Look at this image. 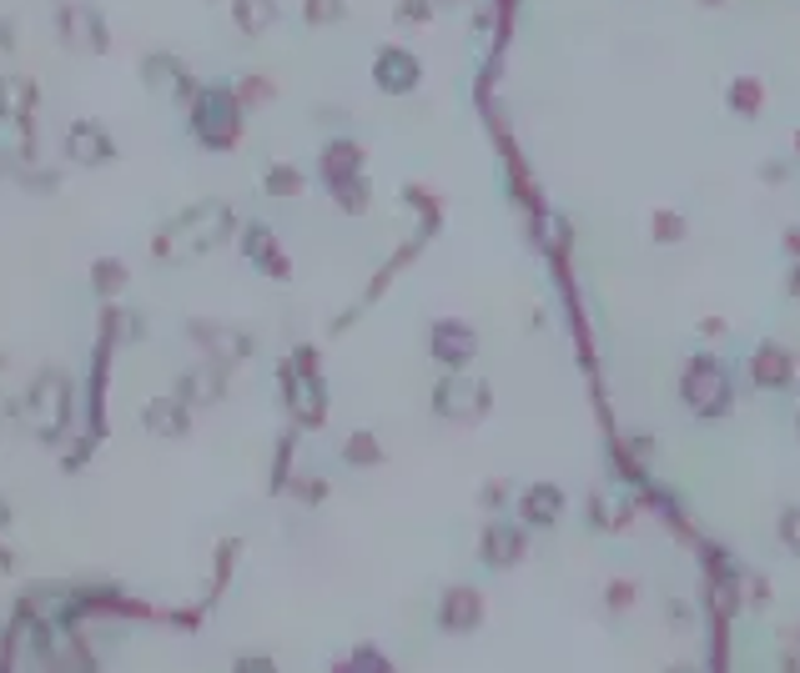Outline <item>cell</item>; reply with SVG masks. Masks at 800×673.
Here are the masks:
<instances>
[{"label":"cell","instance_id":"cell-1","mask_svg":"<svg viewBox=\"0 0 800 673\" xmlns=\"http://www.w3.org/2000/svg\"><path fill=\"white\" fill-rule=\"evenodd\" d=\"M71 402H76V388H71V377L61 372H40L36 382L26 388V397H21V423L31 428V438L40 442H61L71 428Z\"/></svg>","mask_w":800,"mask_h":673},{"label":"cell","instance_id":"cell-2","mask_svg":"<svg viewBox=\"0 0 800 673\" xmlns=\"http://www.w3.org/2000/svg\"><path fill=\"white\" fill-rule=\"evenodd\" d=\"M227 232H232V211H227V207H202V211H192L186 221H177L167 236H157V252H161V257H171V246H177V242H182L186 252H207V246H217Z\"/></svg>","mask_w":800,"mask_h":673},{"label":"cell","instance_id":"cell-3","mask_svg":"<svg viewBox=\"0 0 800 673\" xmlns=\"http://www.w3.org/2000/svg\"><path fill=\"white\" fill-rule=\"evenodd\" d=\"M192 121L207 146H232L237 142V101L232 91H202L192 101Z\"/></svg>","mask_w":800,"mask_h":673},{"label":"cell","instance_id":"cell-4","mask_svg":"<svg viewBox=\"0 0 800 673\" xmlns=\"http://www.w3.org/2000/svg\"><path fill=\"white\" fill-rule=\"evenodd\" d=\"M66 156L76 161V167H101V161L117 156V146H111L106 126H96V121H76V126L66 131Z\"/></svg>","mask_w":800,"mask_h":673},{"label":"cell","instance_id":"cell-5","mask_svg":"<svg viewBox=\"0 0 800 673\" xmlns=\"http://www.w3.org/2000/svg\"><path fill=\"white\" fill-rule=\"evenodd\" d=\"M56 30H61V40L66 46H81V51H106V30H101V15L96 11H61V21H56Z\"/></svg>","mask_w":800,"mask_h":673},{"label":"cell","instance_id":"cell-6","mask_svg":"<svg viewBox=\"0 0 800 673\" xmlns=\"http://www.w3.org/2000/svg\"><path fill=\"white\" fill-rule=\"evenodd\" d=\"M36 111V86L26 76H0V126H26Z\"/></svg>","mask_w":800,"mask_h":673},{"label":"cell","instance_id":"cell-7","mask_svg":"<svg viewBox=\"0 0 800 673\" xmlns=\"http://www.w3.org/2000/svg\"><path fill=\"white\" fill-rule=\"evenodd\" d=\"M142 423H146L151 432H161V438H182V432H186V402H182V397H157V402H146Z\"/></svg>","mask_w":800,"mask_h":673},{"label":"cell","instance_id":"cell-8","mask_svg":"<svg viewBox=\"0 0 800 673\" xmlns=\"http://www.w3.org/2000/svg\"><path fill=\"white\" fill-rule=\"evenodd\" d=\"M142 76H146V86H171L177 101H197V96H192V81L182 76V65L171 61V56H151V61L142 65Z\"/></svg>","mask_w":800,"mask_h":673},{"label":"cell","instance_id":"cell-9","mask_svg":"<svg viewBox=\"0 0 800 673\" xmlns=\"http://www.w3.org/2000/svg\"><path fill=\"white\" fill-rule=\"evenodd\" d=\"M217 392H222V377H217V367H197V372L182 377L177 397H182V402H211Z\"/></svg>","mask_w":800,"mask_h":673},{"label":"cell","instance_id":"cell-10","mask_svg":"<svg viewBox=\"0 0 800 673\" xmlns=\"http://www.w3.org/2000/svg\"><path fill=\"white\" fill-rule=\"evenodd\" d=\"M272 21H277V5H272V0H237V26L247 30V36L267 30Z\"/></svg>","mask_w":800,"mask_h":673},{"label":"cell","instance_id":"cell-11","mask_svg":"<svg viewBox=\"0 0 800 673\" xmlns=\"http://www.w3.org/2000/svg\"><path fill=\"white\" fill-rule=\"evenodd\" d=\"M101 332H106V347H111V342H136V332H142V317H136V311L111 307V311H106V322H101Z\"/></svg>","mask_w":800,"mask_h":673},{"label":"cell","instance_id":"cell-12","mask_svg":"<svg viewBox=\"0 0 800 673\" xmlns=\"http://www.w3.org/2000/svg\"><path fill=\"white\" fill-rule=\"evenodd\" d=\"M92 286L101 292V297H117L121 286H126V272H121L117 261H96V267H92Z\"/></svg>","mask_w":800,"mask_h":673},{"label":"cell","instance_id":"cell-13","mask_svg":"<svg viewBox=\"0 0 800 673\" xmlns=\"http://www.w3.org/2000/svg\"><path fill=\"white\" fill-rule=\"evenodd\" d=\"M252 261H257L263 272H288V267L277 261V246H272V236H263V232H252Z\"/></svg>","mask_w":800,"mask_h":673},{"label":"cell","instance_id":"cell-14","mask_svg":"<svg viewBox=\"0 0 800 673\" xmlns=\"http://www.w3.org/2000/svg\"><path fill=\"white\" fill-rule=\"evenodd\" d=\"M15 176H21V186H26V192H56V171H46V167H21L15 171Z\"/></svg>","mask_w":800,"mask_h":673},{"label":"cell","instance_id":"cell-15","mask_svg":"<svg viewBox=\"0 0 800 673\" xmlns=\"http://www.w3.org/2000/svg\"><path fill=\"white\" fill-rule=\"evenodd\" d=\"M298 186L302 182H298V171H292V167H277L272 176H267V192H298Z\"/></svg>","mask_w":800,"mask_h":673},{"label":"cell","instance_id":"cell-16","mask_svg":"<svg viewBox=\"0 0 800 673\" xmlns=\"http://www.w3.org/2000/svg\"><path fill=\"white\" fill-rule=\"evenodd\" d=\"M353 463H378V442H373V438H353Z\"/></svg>","mask_w":800,"mask_h":673},{"label":"cell","instance_id":"cell-17","mask_svg":"<svg viewBox=\"0 0 800 673\" xmlns=\"http://www.w3.org/2000/svg\"><path fill=\"white\" fill-rule=\"evenodd\" d=\"M267 91H272V86H263V81H247V86H242V101L257 106V101H267Z\"/></svg>","mask_w":800,"mask_h":673},{"label":"cell","instance_id":"cell-18","mask_svg":"<svg viewBox=\"0 0 800 673\" xmlns=\"http://www.w3.org/2000/svg\"><path fill=\"white\" fill-rule=\"evenodd\" d=\"M0 46H5V51L15 46V30H11V21H5V15H0Z\"/></svg>","mask_w":800,"mask_h":673},{"label":"cell","instance_id":"cell-19","mask_svg":"<svg viewBox=\"0 0 800 673\" xmlns=\"http://www.w3.org/2000/svg\"><path fill=\"white\" fill-rule=\"evenodd\" d=\"M5 523H11V507H5V498H0V533H5Z\"/></svg>","mask_w":800,"mask_h":673}]
</instances>
